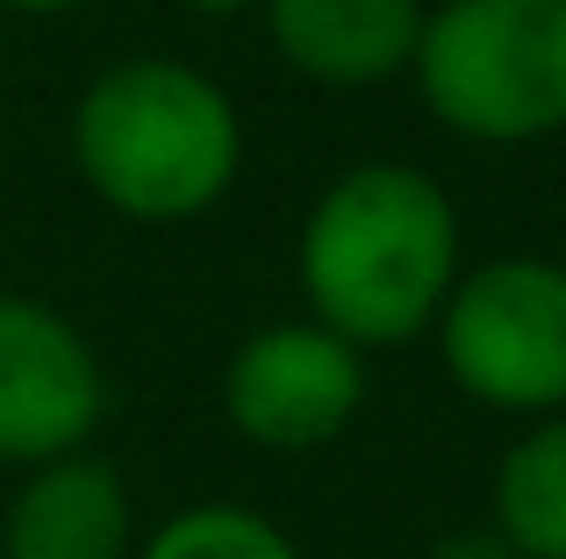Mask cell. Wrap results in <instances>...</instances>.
Listing matches in <instances>:
<instances>
[{"instance_id":"obj_11","label":"cell","mask_w":566,"mask_h":559,"mask_svg":"<svg viewBox=\"0 0 566 559\" xmlns=\"http://www.w3.org/2000/svg\"><path fill=\"white\" fill-rule=\"evenodd\" d=\"M423 559H516V552H510V538H502L495 524H473V531H444V538H430Z\"/></svg>"},{"instance_id":"obj_4","label":"cell","mask_w":566,"mask_h":559,"mask_svg":"<svg viewBox=\"0 0 566 559\" xmlns=\"http://www.w3.org/2000/svg\"><path fill=\"white\" fill-rule=\"evenodd\" d=\"M438 366L488 416H559L566 409V259L502 252L452 280L430 323Z\"/></svg>"},{"instance_id":"obj_7","label":"cell","mask_w":566,"mask_h":559,"mask_svg":"<svg viewBox=\"0 0 566 559\" xmlns=\"http://www.w3.org/2000/svg\"><path fill=\"white\" fill-rule=\"evenodd\" d=\"M137 495L94 445L14 474L0 509V559H137Z\"/></svg>"},{"instance_id":"obj_8","label":"cell","mask_w":566,"mask_h":559,"mask_svg":"<svg viewBox=\"0 0 566 559\" xmlns=\"http://www.w3.org/2000/svg\"><path fill=\"white\" fill-rule=\"evenodd\" d=\"M430 0H265L259 22L273 57L308 86L366 94L409 80Z\"/></svg>"},{"instance_id":"obj_9","label":"cell","mask_w":566,"mask_h":559,"mask_svg":"<svg viewBox=\"0 0 566 559\" xmlns=\"http://www.w3.org/2000/svg\"><path fill=\"white\" fill-rule=\"evenodd\" d=\"M488 524L516 559H566V409L531 416L488 474Z\"/></svg>"},{"instance_id":"obj_13","label":"cell","mask_w":566,"mask_h":559,"mask_svg":"<svg viewBox=\"0 0 566 559\" xmlns=\"http://www.w3.org/2000/svg\"><path fill=\"white\" fill-rule=\"evenodd\" d=\"M193 14H201V22H244V14H259L265 0H187Z\"/></svg>"},{"instance_id":"obj_10","label":"cell","mask_w":566,"mask_h":559,"mask_svg":"<svg viewBox=\"0 0 566 559\" xmlns=\"http://www.w3.org/2000/svg\"><path fill=\"white\" fill-rule=\"evenodd\" d=\"M137 559H308L259 503H187L137 538Z\"/></svg>"},{"instance_id":"obj_2","label":"cell","mask_w":566,"mask_h":559,"mask_svg":"<svg viewBox=\"0 0 566 559\" xmlns=\"http://www.w3.org/2000/svg\"><path fill=\"white\" fill-rule=\"evenodd\" d=\"M65 151L101 209L129 223H193L244 180V115L193 57L137 51L80 86Z\"/></svg>"},{"instance_id":"obj_3","label":"cell","mask_w":566,"mask_h":559,"mask_svg":"<svg viewBox=\"0 0 566 559\" xmlns=\"http://www.w3.org/2000/svg\"><path fill=\"white\" fill-rule=\"evenodd\" d=\"M423 115L459 144L516 151L566 129V0H430L409 57Z\"/></svg>"},{"instance_id":"obj_6","label":"cell","mask_w":566,"mask_h":559,"mask_svg":"<svg viewBox=\"0 0 566 559\" xmlns=\"http://www.w3.org/2000/svg\"><path fill=\"white\" fill-rule=\"evenodd\" d=\"M108 366L65 308L0 294V466L86 452L108 423Z\"/></svg>"},{"instance_id":"obj_12","label":"cell","mask_w":566,"mask_h":559,"mask_svg":"<svg viewBox=\"0 0 566 559\" xmlns=\"http://www.w3.org/2000/svg\"><path fill=\"white\" fill-rule=\"evenodd\" d=\"M101 8V0H0V14H36V22H51V14H86Z\"/></svg>"},{"instance_id":"obj_1","label":"cell","mask_w":566,"mask_h":559,"mask_svg":"<svg viewBox=\"0 0 566 559\" xmlns=\"http://www.w3.org/2000/svg\"><path fill=\"white\" fill-rule=\"evenodd\" d=\"M459 273L467 230L452 187L401 158H359L323 180L294 230L302 316L359 345L366 359L423 345Z\"/></svg>"},{"instance_id":"obj_5","label":"cell","mask_w":566,"mask_h":559,"mask_svg":"<svg viewBox=\"0 0 566 559\" xmlns=\"http://www.w3.org/2000/svg\"><path fill=\"white\" fill-rule=\"evenodd\" d=\"M374 394V359L323 330L316 316H273L222 359V416L244 445L273 460H308L359 423Z\"/></svg>"},{"instance_id":"obj_14","label":"cell","mask_w":566,"mask_h":559,"mask_svg":"<svg viewBox=\"0 0 566 559\" xmlns=\"http://www.w3.org/2000/svg\"><path fill=\"white\" fill-rule=\"evenodd\" d=\"M0 72H8V14H0Z\"/></svg>"}]
</instances>
